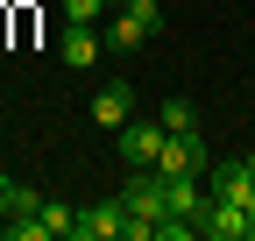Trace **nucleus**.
<instances>
[{"instance_id": "f257e3e1", "label": "nucleus", "mask_w": 255, "mask_h": 241, "mask_svg": "<svg viewBox=\"0 0 255 241\" xmlns=\"http://www.w3.org/2000/svg\"><path fill=\"white\" fill-rule=\"evenodd\" d=\"M156 170H163V177H199V170H213V149H206V135H199V128L170 135V142H163V156H156Z\"/></svg>"}, {"instance_id": "f03ea898", "label": "nucleus", "mask_w": 255, "mask_h": 241, "mask_svg": "<svg viewBox=\"0 0 255 241\" xmlns=\"http://www.w3.org/2000/svg\"><path fill=\"white\" fill-rule=\"evenodd\" d=\"M121 206H128L135 220H170V192H163V170H142V177H128Z\"/></svg>"}, {"instance_id": "7ed1b4c3", "label": "nucleus", "mask_w": 255, "mask_h": 241, "mask_svg": "<svg viewBox=\"0 0 255 241\" xmlns=\"http://www.w3.org/2000/svg\"><path fill=\"white\" fill-rule=\"evenodd\" d=\"M163 142H170L163 120H128V128H121V156H128V163H156Z\"/></svg>"}, {"instance_id": "20e7f679", "label": "nucleus", "mask_w": 255, "mask_h": 241, "mask_svg": "<svg viewBox=\"0 0 255 241\" xmlns=\"http://www.w3.org/2000/svg\"><path fill=\"white\" fill-rule=\"evenodd\" d=\"M121 220H128V206H121V199H114V206L100 199V206H85V213H78V227H71V234H78V241H114V234H121Z\"/></svg>"}, {"instance_id": "39448f33", "label": "nucleus", "mask_w": 255, "mask_h": 241, "mask_svg": "<svg viewBox=\"0 0 255 241\" xmlns=\"http://www.w3.org/2000/svg\"><path fill=\"white\" fill-rule=\"evenodd\" d=\"M128 107H135V93H128V85L114 78V85H100V93H92V120H100V128H128Z\"/></svg>"}, {"instance_id": "423d86ee", "label": "nucleus", "mask_w": 255, "mask_h": 241, "mask_svg": "<svg viewBox=\"0 0 255 241\" xmlns=\"http://www.w3.org/2000/svg\"><path fill=\"white\" fill-rule=\"evenodd\" d=\"M64 64H71V71H85L92 64V57H100V36H92V21H71V28H64Z\"/></svg>"}, {"instance_id": "0eeeda50", "label": "nucleus", "mask_w": 255, "mask_h": 241, "mask_svg": "<svg viewBox=\"0 0 255 241\" xmlns=\"http://www.w3.org/2000/svg\"><path fill=\"white\" fill-rule=\"evenodd\" d=\"M248 163H213V199H248Z\"/></svg>"}, {"instance_id": "6e6552de", "label": "nucleus", "mask_w": 255, "mask_h": 241, "mask_svg": "<svg viewBox=\"0 0 255 241\" xmlns=\"http://www.w3.org/2000/svg\"><path fill=\"white\" fill-rule=\"evenodd\" d=\"M142 43H149V28H142V21H128V14L107 28V50H142Z\"/></svg>"}, {"instance_id": "1a4fd4ad", "label": "nucleus", "mask_w": 255, "mask_h": 241, "mask_svg": "<svg viewBox=\"0 0 255 241\" xmlns=\"http://www.w3.org/2000/svg\"><path fill=\"white\" fill-rule=\"evenodd\" d=\"M156 120H163L170 135H184V128H199V114H191V100H163V107H156Z\"/></svg>"}, {"instance_id": "9d476101", "label": "nucleus", "mask_w": 255, "mask_h": 241, "mask_svg": "<svg viewBox=\"0 0 255 241\" xmlns=\"http://www.w3.org/2000/svg\"><path fill=\"white\" fill-rule=\"evenodd\" d=\"M121 14H128V21H142L149 36L163 28V7H156V0H121Z\"/></svg>"}, {"instance_id": "9b49d317", "label": "nucleus", "mask_w": 255, "mask_h": 241, "mask_svg": "<svg viewBox=\"0 0 255 241\" xmlns=\"http://www.w3.org/2000/svg\"><path fill=\"white\" fill-rule=\"evenodd\" d=\"M7 213H14V220H28V213H43V199L28 192V185H14V206H7Z\"/></svg>"}, {"instance_id": "f8f14e48", "label": "nucleus", "mask_w": 255, "mask_h": 241, "mask_svg": "<svg viewBox=\"0 0 255 241\" xmlns=\"http://www.w3.org/2000/svg\"><path fill=\"white\" fill-rule=\"evenodd\" d=\"M100 7H107V0H64V21H92Z\"/></svg>"}, {"instance_id": "ddd939ff", "label": "nucleus", "mask_w": 255, "mask_h": 241, "mask_svg": "<svg viewBox=\"0 0 255 241\" xmlns=\"http://www.w3.org/2000/svg\"><path fill=\"white\" fill-rule=\"evenodd\" d=\"M7 206H14V185H7V177H0V213H7Z\"/></svg>"}, {"instance_id": "4468645a", "label": "nucleus", "mask_w": 255, "mask_h": 241, "mask_svg": "<svg viewBox=\"0 0 255 241\" xmlns=\"http://www.w3.org/2000/svg\"><path fill=\"white\" fill-rule=\"evenodd\" d=\"M241 163H248V177H255V156H241Z\"/></svg>"}, {"instance_id": "2eb2a0df", "label": "nucleus", "mask_w": 255, "mask_h": 241, "mask_svg": "<svg viewBox=\"0 0 255 241\" xmlns=\"http://www.w3.org/2000/svg\"><path fill=\"white\" fill-rule=\"evenodd\" d=\"M107 7H121V0H107Z\"/></svg>"}]
</instances>
